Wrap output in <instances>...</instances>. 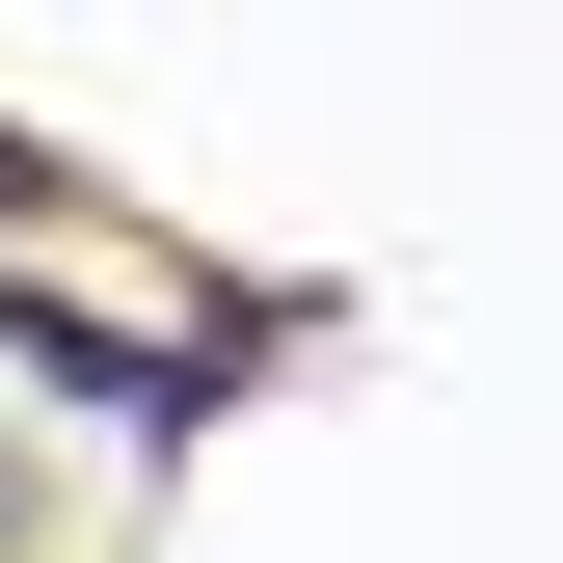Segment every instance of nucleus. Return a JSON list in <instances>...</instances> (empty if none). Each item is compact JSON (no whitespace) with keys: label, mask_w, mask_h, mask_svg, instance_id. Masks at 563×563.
I'll return each mask as SVG.
<instances>
[{"label":"nucleus","mask_w":563,"mask_h":563,"mask_svg":"<svg viewBox=\"0 0 563 563\" xmlns=\"http://www.w3.org/2000/svg\"><path fill=\"white\" fill-rule=\"evenodd\" d=\"M0 216H54V162H27V134H0Z\"/></svg>","instance_id":"2"},{"label":"nucleus","mask_w":563,"mask_h":563,"mask_svg":"<svg viewBox=\"0 0 563 563\" xmlns=\"http://www.w3.org/2000/svg\"><path fill=\"white\" fill-rule=\"evenodd\" d=\"M0 376H54L81 430H134V456H188L242 349H162V322H81V296H27V268H0Z\"/></svg>","instance_id":"1"}]
</instances>
